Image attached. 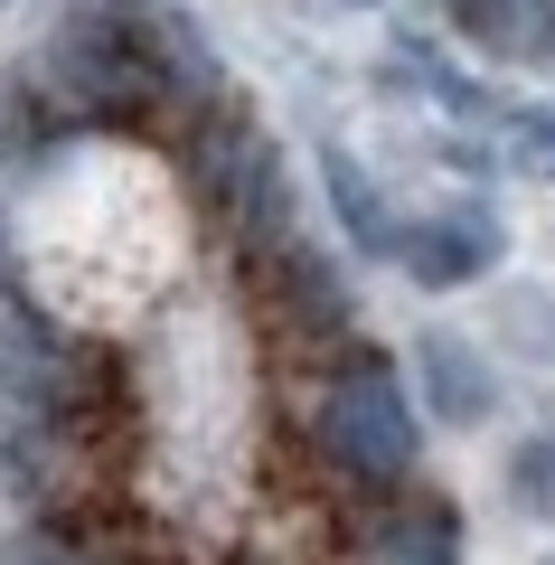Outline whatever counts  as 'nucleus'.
<instances>
[{
  "label": "nucleus",
  "instance_id": "nucleus-1",
  "mask_svg": "<svg viewBox=\"0 0 555 565\" xmlns=\"http://www.w3.org/2000/svg\"><path fill=\"white\" fill-rule=\"evenodd\" d=\"M47 76H57L66 104L85 114H132L151 104V47H141V20H104V10H76V20L47 39Z\"/></svg>",
  "mask_w": 555,
  "mask_h": 565
},
{
  "label": "nucleus",
  "instance_id": "nucleus-2",
  "mask_svg": "<svg viewBox=\"0 0 555 565\" xmlns=\"http://www.w3.org/2000/svg\"><path fill=\"white\" fill-rule=\"evenodd\" d=\"M320 444H330L349 471H367V481H396V471L415 462V424H405V396H396V377H386L377 359L349 367V377L330 386V405H320Z\"/></svg>",
  "mask_w": 555,
  "mask_h": 565
},
{
  "label": "nucleus",
  "instance_id": "nucleus-3",
  "mask_svg": "<svg viewBox=\"0 0 555 565\" xmlns=\"http://www.w3.org/2000/svg\"><path fill=\"white\" fill-rule=\"evenodd\" d=\"M377 565H452V509H434V500L386 509V527H377Z\"/></svg>",
  "mask_w": 555,
  "mask_h": 565
},
{
  "label": "nucleus",
  "instance_id": "nucleus-4",
  "mask_svg": "<svg viewBox=\"0 0 555 565\" xmlns=\"http://www.w3.org/2000/svg\"><path fill=\"white\" fill-rule=\"evenodd\" d=\"M424 377H434V405H442L452 424H480V415H490V377H480V359H471L461 340H434V349H424Z\"/></svg>",
  "mask_w": 555,
  "mask_h": 565
},
{
  "label": "nucleus",
  "instance_id": "nucleus-5",
  "mask_svg": "<svg viewBox=\"0 0 555 565\" xmlns=\"http://www.w3.org/2000/svg\"><path fill=\"white\" fill-rule=\"evenodd\" d=\"M480 255H490V226H434V236L405 245L415 282H461V274H480Z\"/></svg>",
  "mask_w": 555,
  "mask_h": 565
},
{
  "label": "nucleus",
  "instance_id": "nucleus-6",
  "mask_svg": "<svg viewBox=\"0 0 555 565\" xmlns=\"http://www.w3.org/2000/svg\"><path fill=\"white\" fill-rule=\"evenodd\" d=\"M509 481H517V500H527V509H546V519H555V444H527Z\"/></svg>",
  "mask_w": 555,
  "mask_h": 565
}]
</instances>
